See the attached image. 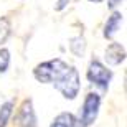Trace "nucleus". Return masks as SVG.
I'll list each match as a JSON object with an SVG mask.
<instances>
[{
  "label": "nucleus",
  "mask_w": 127,
  "mask_h": 127,
  "mask_svg": "<svg viewBox=\"0 0 127 127\" xmlns=\"http://www.w3.org/2000/svg\"><path fill=\"white\" fill-rule=\"evenodd\" d=\"M71 0H58L56 5H55V10L56 12H61V10H64L66 7H68V3H69Z\"/></svg>",
  "instance_id": "13"
},
{
  "label": "nucleus",
  "mask_w": 127,
  "mask_h": 127,
  "mask_svg": "<svg viewBox=\"0 0 127 127\" xmlns=\"http://www.w3.org/2000/svg\"><path fill=\"white\" fill-rule=\"evenodd\" d=\"M86 78H88L89 83H93L94 86H97L99 89L107 91L109 89V83H111V79H112V71L107 69L99 60H93V61L89 63Z\"/></svg>",
  "instance_id": "4"
},
{
  "label": "nucleus",
  "mask_w": 127,
  "mask_h": 127,
  "mask_svg": "<svg viewBox=\"0 0 127 127\" xmlns=\"http://www.w3.org/2000/svg\"><path fill=\"white\" fill-rule=\"evenodd\" d=\"M89 2H93V3H101L102 0H89Z\"/></svg>",
  "instance_id": "15"
},
{
  "label": "nucleus",
  "mask_w": 127,
  "mask_h": 127,
  "mask_svg": "<svg viewBox=\"0 0 127 127\" xmlns=\"http://www.w3.org/2000/svg\"><path fill=\"white\" fill-rule=\"evenodd\" d=\"M122 17L124 15L121 13V12H112V13H111V17L107 18V22L104 25V38L111 40V38L117 33L119 27H121V22H122Z\"/></svg>",
  "instance_id": "7"
},
{
  "label": "nucleus",
  "mask_w": 127,
  "mask_h": 127,
  "mask_svg": "<svg viewBox=\"0 0 127 127\" xmlns=\"http://www.w3.org/2000/svg\"><path fill=\"white\" fill-rule=\"evenodd\" d=\"M66 66H68V63H64L63 60H60V58H55V60H50V61L36 64L35 69H33V76L36 78V81H40L43 84L53 83L55 78L64 69Z\"/></svg>",
  "instance_id": "3"
},
{
  "label": "nucleus",
  "mask_w": 127,
  "mask_h": 127,
  "mask_svg": "<svg viewBox=\"0 0 127 127\" xmlns=\"http://www.w3.org/2000/svg\"><path fill=\"white\" fill-rule=\"evenodd\" d=\"M69 51L78 58L84 56V53H86V40H84V36L71 38L69 40Z\"/></svg>",
  "instance_id": "9"
},
{
  "label": "nucleus",
  "mask_w": 127,
  "mask_h": 127,
  "mask_svg": "<svg viewBox=\"0 0 127 127\" xmlns=\"http://www.w3.org/2000/svg\"><path fill=\"white\" fill-rule=\"evenodd\" d=\"M8 64H10V51L2 48L0 50V73H5L8 69Z\"/></svg>",
  "instance_id": "12"
},
{
  "label": "nucleus",
  "mask_w": 127,
  "mask_h": 127,
  "mask_svg": "<svg viewBox=\"0 0 127 127\" xmlns=\"http://www.w3.org/2000/svg\"><path fill=\"white\" fill-rule=\"evenodd\" d=\"M104 58L111 66H117L126 60V50L121 43H111L106 48V56Z\"/></svg>",
  "instance_id": "6"
},
{
  "label": "nucleus",
  "mask_w": 127,
  "mask_h": 127,
  "mask_svg": "<svg viewBox=\"0 0 127 127\" xmlns=\"http://www.w3.org/2000/svg\"><path fill=\"white\" fill-rule=\"evenodd\" d=\"M121 2H122V0H107V7L111 10H114L117 5H121Z\"/></svg>",
  "instance_id": "14"
},
{
  "label": "nucleus",
  "mask_w": 127,
  "mask_h": 127,
  "mask_svg": "<svg viewBox=\"0 0 127 127\" xmlns=\"http://www.w3.org/2000/svg\"><path fill=\"white\" fill-rule=\"evenodd\" d=\"M76 117L71 112H61L53 119V122L50 127H74Z\"/></svg>",
  "instance_id": "8"
},
{
  "label": "nucleus",
  "mask_w": 127,
  "mask_h": 127,
  "mask_svg": "<svg viewBox=\"0 0 127 127\" xmlns=\"http://www.w3.org/2000/svg\"><path fill=\"white\" fill-rule=\"evenodd\" d=\"M10 33H12V25H10V20L5 18V17H0V46H2L7 40H8Z\"/></svg>",
  "instance_id": "11"
},
{
  "label": "nucleus",
  "mask_w": 127,
  "mask_h": 127,
  "mask_svg": "<svg viewBox=\"0 0 127 127\" xmlns=\"http://www.w3.org/2000/svg\"><path fill=\"white\" fill-rule=\"evenodd\" d=\"M13 112V101H7L0 106V127H7Z\"/></svg>",
  "instance_id": "10"
},
{
  "label": "nucleus",
  "mask_w": 127,
  "mask_h": 127,
  "mask_svg": "<svg viewBox=\"0 0 127 127\" xmlns=\"http://www.w3.org/2000/svg\"><path fill=\"white\" fill-rule=\"evenodd\" d=\"M99 107H101V96L96 93H89L84 97V102L79 111V116L76 119L74 127H89L97 117Z\"/></svg>",
  "instance_id": "2"
},
{
  "label": "nucleus",
  "mask_w": 127,
  "mask_h": 127,
  "mask_svg": "<svg viewBox=\"0 0 127 127\" xmlns=\"http://www.w3.org/2000/svg\"><path fill=\"white\" fill-rule=\"evenodd\" d=\"M53 86L63 94V97L74 99L76 96H78V93H79V89H81V79H79L78 69L68 64L64 69L55 78Z\"/></svg>",
  "instance_id": "1"
},
{
  "label": "nucleus",
  "mask_w": 127,
  "mask_h": 127,
  "mask_svg": "<svg viewBox=\"0 0 127 127\" xmlns=\"http://www.w3.org/2000/svg\"><path fill=\"white\" fill-rule=\"evenodd\" d=\"M17 124L20 127H36V116L32 99H25L17 112Z\"/></svg>",
  "instance_id": "5"
}]
</instances>
